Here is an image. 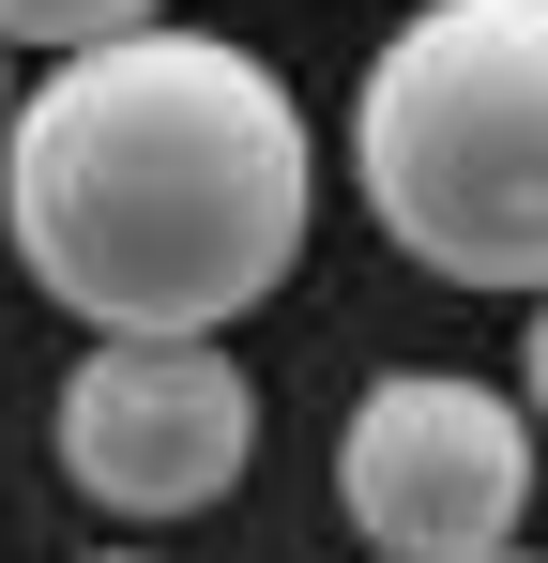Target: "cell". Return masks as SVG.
Here are the masks:
<instances>
[{"instance_id": "6", "label": "cell", "mask_w": 548, "mask_h": 563, "mask_svg": "<svg viewBox=\"0 0 548 563\" xmlns=\"http://www.w3.org/2000/svg\"><path fill=\"white\" fill-rule=\"evenodd\" d=\"M518 380H534V427H548V289H534V351H518Z\"/></svg>"}, {"instance_id": "3", "label": "cell", "mask_w": 548, "mask_h": 563, "mask_svg": "<svg viewBox=\"0 0 548 563\" xmlns=\"http://www.w3.org/2000/svg\"><path fill=\"white\" fill-rule=\"evenodd\" d=\"M336 518L381 563H487L534 518V411L472 366H396L336 427Z\"/></svg>"}, {"instance_id": "8", "label": "cell", "mask_w": 548, "mask_h": 563, "mask_svg": "<svg viewBox=\"0 0 548 563\" xmlns=\"http://www.w3.org/2000/svg\"><path fill=\"white\" fill-rule=\"evenodd\" d=\"M487 563H534V549H487Z\"/></svg>"}, {"instance_id": "7", "label": "cell", "mask_w": 548, "mask_h": 563, "mask_svg": "<svg viewBox=\"0 0 548 563\" xmlns=\"http://www.w3.org/2000/svg\"><path fill=\"white\" fill-rule=\"evenodd\" d=\"M0 122H15V77H0Z\"/></svg>"}, {"instance_id": "2", "label": "cell", "mask_w": 548, "mask_h": 563, "mask_svg": "<svg viewBox=\"0 0 548 563\" xmlns=\"http://www.w3.org/2000/svg\"><path fill=\"white\" fill-rule=\"evenodd\" d=\"M351 184L442 289H548V0H412L351 92Z\"/></svg>"}, {"instance_id": "5", "label": "cell", "mask_w": 548, "mask_h": 563, "mask_svg": "<svg viewBox=\"0 0 548 563\" xmlns=\"http://www.w3.org/2000/svg\"><path fill=\"white\" fill-rule=\"evenodd\" d=\"M168 0H0V46H46V62H77L107 31H153Z\"/></svg>"}, {"instance_id": "9", "label": "cell", "mask_w": 548, "mask_h": 563, "mask_svg": "<svg viewBox=\"0 0 548 563\" xmlns=\"http://www.w3.org/2000/svg\"><path fill=\"white\" fill-rule=\"evenodd\" d=\"M107 563H153V549H107Z\"/></svg>"}, {"instance_id": "4", "label": "cell", "mask_w": 548, "mask_h": 563, "mask_svg": "<svg viewBox=\"0 0 548 563\" xmlns=\"http://www.w3.org/2000/svg\"><path fill=\"white\" fill-rule=\"evenodd\" d=\"M260 457V380L229 335H91L62 380V487L107 518H213Z\"/></svg>"}, {"instance_id": "1", "label": "cell", "mask_w": 548, "mask_h": 563, "mask_svg": "<svg viewBox=\"0 0 548 563\" xmlns=\"http://www.w3.org/2000/svg\"><path fill=\"white\" fill-rule=\"evenodd\" d=\"M305 213L320 153L289 77L183 15L46 62L0 122V229L31 289L91 335H229L289 289Z\"/></svg>"}]
</instances>
